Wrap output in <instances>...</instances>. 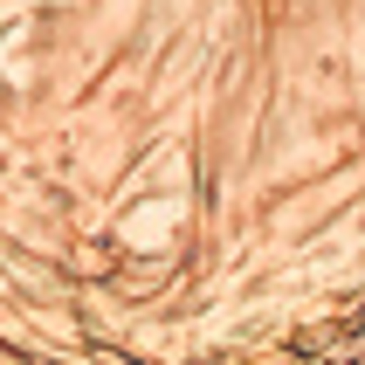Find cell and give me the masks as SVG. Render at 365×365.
Listing matches in <instances>:
<instances>
[]
</instances>
